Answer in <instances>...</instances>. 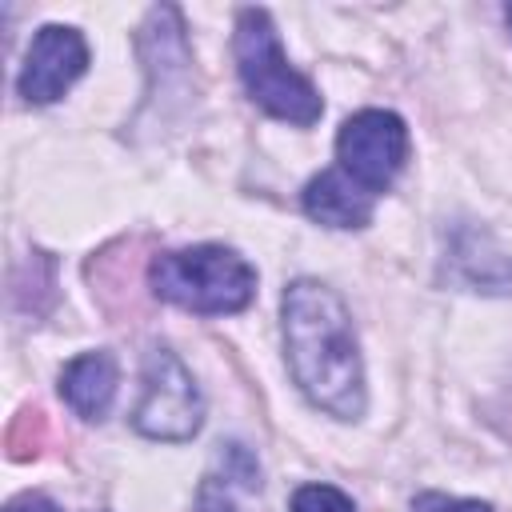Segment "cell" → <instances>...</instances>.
Listing matches in <instances>:
<instances>
[{
  "mask_svg": "<svg viewBox=\"0 0 512 512\" xmlns=\"http://www.w3.org/2000/svg\"><path fill=\"white\" fill-rule=\"evenodd\" d=\"M88 72V44L68 24H44L24 56V68L16 76V88L28 104H52L60 100L80 76Z\"/></svg>",
  "mask_w": 512,
  "mask_h": 512,
  "instance_id": "8992f818",
  "label": "cell"
},
{
  "mask_svg": "<svg viewBox=\"0 0 512 512\" xmlns=\"http://www.w3.org/2000/svg\"><path fill=\"white\" fill-rule=\"evenodd\" d=\"M204 424V396L192 372L172 348H152L144 356V392L132 408V428L148 440H192Z\"/></svg>",
  "mask_w": 512,
  "mask_h": 512,
  "instance_id": "277c9868",
  "label": "cell"
},
{
  "mask_svg": "<svg viewBox=\"0 0 512 512\" xmlns=\"http://www.w3.org/2000/svg\"><path fill=\"white\" fill-rule=\"evenodd\" d=\"M292 512H356V504L332 484H304L292 496Z\"/></svg>",
  "mask_w": 512,
  "mask_h": 512,
  "instance_id": "30bf717a",
  "label": "cell"
},
{
  "mask_svg": "<svg viewBox=\"0 0 512 512\" xmlns=\"http://www.w3.org/2000/svg\"><path fill=\"white\" fill-rule=\"evenodd\" d=\"M336 160H340V172L352 176L364 192H372V196L384 192L408 160L404 120L384 108H364V112L348 116L336 136Z\"/></svg>",
  "mask_w": 512,
  "mask_h": 512,
  "instance_id": "5b68a950",
  "label": "cell"
},
{
  "mask_svg": "<svg viewBox=\"0 0 512 512\" xmlns=\"http://www.w3.org/2000/svg\"><path fill=\"white\" fill-rule=\"evenodd\" d=\"M300 204L324 228H364L372 220V192H364L340 168L312 176L304 196H300Z\"/></svg>",
  "mask_w": 512,
  "mask_h": 512,
  "instance_id": "ba28073f",
  "label": "cell"
},
{
  "mask_svg": "<svg viewBox=\"0 0 512 512\" xmlns=\"http://www.w3.org/2000/svg\"><path fill=\"white\" fill-rule=\"evenodd\" d=\"M284 348L300 392L336 420L364 416V364L344 300L320 280L284 288Z\"/></svg>",
  "mask_w": 512,
  "mask_h": 512,
  "instance_id": "6da1fadb",
  "label": "cell"
},
{
  "mask_svg": "<svg viewBox=\"0 0 512 512\" xmlns=\"http://www.w3.org/2000/svg\"><path fill=\"white\" fill-rule=\"evenodd\" d=\"M444 276L468 292H512V256L476 224H456L444 244Z\"/></svg>",
  "mask_w": 512,
  "mask_h": 512,
  "instance_id": "52a82bcc",
  "label": "cell"
},
{
  "mask_svg": "<svg viewBox=\"0 0 512 512\" xmlns=\"http://www.w3.org/2000/svg\"><path fill=\"white\" fill-rule=\"evenodd\" d=\"M232 52H236V72L248 88V96L276 120H288L296 128H308L320 120L324 100L312 88L308 76H300L276 36V24L264 8H240L236 12V36H232Z\"/></svg>",
  "mask_w": 512,
  "mask_h": 512,
  "instance_id": "3957f363",
  "label": "cell"
},
{
  "mask_svg": "<svg viewBox=\"0 0 512 512\" xmlns=\"http://www.w3.org/2000/svg\"><path fill=\"white\" fill-rule=\"evenodd\" d=\"M60 396L84 420H104L116 396V360L112 352H80L60 372Z\"/></svg>",
  "mask_w": 512,
  "mask_h": 512,
  "instance_id": "9c48e42d",
  "label": "cell"
},
{
  "mask_svg": "<svg viewBox=\"0 0 512 512\" xmlns=\"http://www.w3.org/2000/svg\"><path fill=\"white\" fill-rule=\"evenodd\" d=\"M416 512H492L484 500H448V496H420Z\"/></svg>",
  "mask_w": 512,
  "mask_h": 512,
  "instance_id": "8fae6325",
  "label": "cell"
},
{
  "mask_svg": "<svg viewBox=\"0 0 512 512\" xmlns=\"http://www.w3.org/2000/svg\"><path fill=\"white\" fill-rule=\"evenodd\" d=\"M504 20H508V28H512V4H508V8H504Z\"/></svg>",
  "mask_w": 512,
  "mask_h": 512,
  "instance_id": "4fadbf2b",
  "label": "cell"
},
{
  "mask_svg": "<svg viewBox=\"0 0 512 512\" xmlns=\"http://www.w3.org/2000/svg\"><path fill=\"white\" fill-rule=\"evenodd\" d=\"M148 284L160 300L200 312V316H224L240 312L256 296V268L224 244H196L160 252L148 264Z\"/></svg>",
  "mask_w": 512,
  "mask_h": 512,
  "instance_id": "7a4b0ae2",
  "label": "cell"
},
{
  "mask_svg": "<svg viewBox=\"0 0 512 512\" xmlns=\"http://www.w3.org/2000/svg\"><path fill=\"white\" fill-rule=\"evenodd\" d=\"M4 512H60L44 492H24V496H16Z\"/></svg>",
  "mask_w": 512,
  "mask_h": 512,
  "instance_id": "7c38bea8",
  "label": "cell"
}]
</instances>
